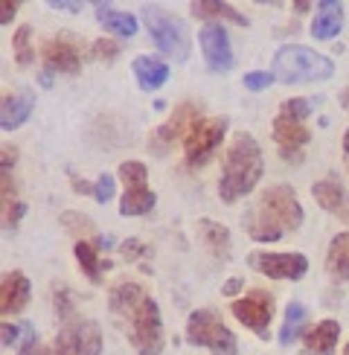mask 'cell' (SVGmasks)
Here are the masks:
<instances>
[{
  "mask_svg": "<svg viewBox=\"0 0 349 355\" xmlns=\"http://www.w3.org/2000/svg\"><path fill=\"white\" fill-rule=\"evenodd\" d=\"M193 15H198V18H222V21H233L239 26H247L244 15H239L227 3H218V0H201V3H193Z\"/></svg>",
  "mask_w": 349,
  "mask_h": 355,
  "instance_id": "26",
  "label": "cell"
},
{
  "mask_svg": "<svg viewBox=\"0 0 349 355\" xmlns=\"http://www.w3.org/2000/svg\"><path fill=\"white\" fill-rule=\"evenodd\" d=\"M145 26H149V35L154 38L160 53L172 55L174 62H186L189 58V33L184 21L172 18V15H166L157 6H145Z\"/></svg>",
  "mask_w": 349,
  "mask_h": 355,
  "instance_id": "6",
  "label": "cell"
},
{
  "mask_svg": "<svg viewBox=\"0 0 349 355\" xmlns=\"http://www.w3.org/2000/svg\"><path fill=\"white\" fill-rule=\"evenodd\" d=\"M251 265L271 279H303L309 271V259L303 254H265V250H256V254H251Z\"/></svg>",
  "mask_w": 349,
  "mask_h": 355,
  "instance_id": "10",
  "label": "cell"
},
{
  "mask_svg": "<svg viewBox=\"0 0 349 355\" xmlns=\"http://www.w3.org/2000/svg\"><path fill=\"white\" fill-rule=\"evenodd\" d=\"M96 250H99L96 242H84V239H79L76 248H73V254H76L82 271H84V277L91 279V283H99V279H102V262L96 257Z\"/></svg>",
  "mask_w": 349,
  "mask_h": 355,
  "instance_id": "24",
  "label": "cell"
},
{
  "mask_svg": "<svg viewBox=\"0 0 349 355\" xmlns=\"http://www.w3.org/2000/svg\"><path fill=\"white\" fill-rule=\"evenodd\" d=\"M334 73V64L326 55H320L300 44H288L274 58V79L283 85H300V82H326Z\"/></svg>",
  "mask_w": 349,
  "mask_h": 355,
  "instance_id": "4",
  "label": "cell"
},
{
  "mask_svg": "<svg viewBox=\"0 0 349 355\" xmlns=\"http://www.w3.org/2000/svg\"><path fill=\"white\" fill-rule=\"evenodd\" d=\"M62 221H64V227H67L70 233H93V221L87 218V216H79V213H64V216H62Z\"/></svg>",
  "mask_w": 349,
  "mask_h": 355,
  "instance_id": "32",
  "label": "cell"
},
{
  "mask_svg": "<svg viewBox=\"0 0 349 355\" xmlns=\"http://www.w3.org/2000/svg\"><path fill=\"white\" fill-rule=\"evenodd\" d=\"M186 338H189V344H195V347H207L213 355H236L239 352L236 335H233L222 323V318L210 312V309H198V312L189 315Z\"/></svg>",
  "mask_w": 349,
  "mask_h": 355,
  "instance_id": "5",
  "label": "cell"
},
{
  "mask_svg": "<svg viewBox=\"0 0 349 355\" xmlns=\"http://www.w3.org/2000/svg\"><path fill=\"white\" fill-rule=\"evenodd\" d=\"M91 53L99 58V62H114V58L120 55V44L111 41V38H96L93 47H91Z\"/></svg>",
  "mask_w": 349,
  "mask_h": 355,
  "instance_id": "29",
  "label": "cell"
},
{
  "mask_svg": "<svg viewBox=\"0 0 349 355\" xmlns=\"http://www.w3.org/2000/svg\"><path fill=\"white\" fill-rule=\"evenodd\" d=\"M227 131V120L224 116H210V120H201L184 140V152H186V164L189 166H201L207 164V157L218 149Z\"/></svg>",
  "mask_w": 349,
  "mask_h": 355,
  "instance_id": "9",
  "label": "cell"
},
{
  "mask_svg": "<svg viewBox=\"0 0 349 355\" xmlns=\"http://www.w3.org/2000/svg\"><path fill=\"white\" fill-rule=\"evenodd\" d=\"M343 355H349V344H346V349H343Z\"/></svg>",
  "mask_w": 349,
  "mask_h": 355,
  "instance_id": "46",
  "label": "cell"
},
{
  "mask_svg": "<svg viewBox=\"0 0 349 355\" xmlns=\"http://www.w3.org/2000/svg\"><path fill=\"white\" fill-rule=\"evenodd\" d=\"M309 137H312V131L300 120H294V116L280 114L274 120V140L280 146L283 160H300V152H303V146L309 143Z\"/></svg>",
  "mask_w": 349,
  "mask_h": 355,
  "instance_id": "14",
  "label": "cell"
},
{
  "mask_svg": "<svg viewBox=\"0 0 349 355\" xmlns=\"http://www.w3.org/2000/svg\"><path fill=\"white\" fill-rule=\"evenodd\" d=\"M120 178L125 181V187L128 184H145V166L143 164H137V160H125V164L120 166Z\"/></svg>",
  "mask_w": 349,
  "mask_h": 355,
  "instance_id": "30",
  "label": "cell"
},
{
  "mask_svg": "<svg viewBox=\"0 0 349 355\" xmlns=\"http://www.w3.org/2000/svg\"><path fill=\"white\" fill-rule=\"evenodd\" d=\"M239 288H242V279H227L224 288H222V294H236Z\"/></svg>",
  "mask_w": 349,
  "mask_h": 355,
  "instance_id": "41",
  "label": "cell"
},
{
  "mask_svg": "<svg viewBox=\"0 0 349 355\" xmlns=\"http://www.w3.org/2000/svg\"><path fill=\"white\" fill-rule=\"evenodd\" d=\"M305 320H309V312H305L303 303H288L285 309V320H283V329H280V344H291L294 338H300Z\"/></svg>",
  "mask_w": 349,
  "mask_h": 355,
  "instance_id": "25",
  "label": "cell"
},
{
  "mask_svg": "<svg viewBox=\"0 0 349 355\" xmlns=\"http://www.w3.org/2000/svg\"><path fill=\"white\" fill-rule=\"evenodd\" d=\"M24 210L26 207L18 201V204H12V207H3V227H15L21 221V216H24Z\"/></svg>",
  "mask_w": 349,
  "mask_h": 355,
  "instance_id": "37",
  "label": "cell"
},
{
  "mask_svg": "<svg viewBox=\"0 0 349 355\" xmlns=\"http://www.w3.org/2000/svg\"><path fill=\"white\" fill-rule=\"evenodd\" d=\"M55 312H58V318H62V320L76 318V312H73L70 291H67V288H55Z\"/></svg>",
  "mask_w": 349,
  "mask_h": 355,
  "instance_id": "34",
  "label": "cell"
},
{
  "mask_svg": "<svg viewBox=\"0 0 349 355\" xmlns=\"http://www.w3.org/2000/svg\"><path fill=\"white\" fill-rule=\"evenodd\" d=\"M134 76L140 82L143 91H157L163 87L166 79H169V67L160 62V58H152V55H137L134 58Z\"/></svg>",
  "mask_w": 349,
  "mask_h": 355,
  "instance_id": "20",
  "label": "cell"
},
{
  "mask_svg": "<svg viewBox=\"0 0 349 355\" xmlns=\"http://www.w3.org/2000/svg\"><path fill=\"white\" fill-rule=\"evenodd\" d=\"M201 233H204V242H207V248L213 250L215 257H222V259L230 257V233L222 225H215V221L204 218L201 221Z\"/></svg>",
  "mask_w": 349,
  "mask_h": 355,
  "instance_id": "27",
  "label": "cell"
},
{
  "mask_svg": "<svg viewBox=\"0 0 349 355\" xmlns=\"http://www.w3.org/2000/svg\"><path fill=\"white\" fill-rule=\"evenodd\" d=\"M33 29L29 26H18V33H15V38H12V44H15V62L18 64H29L33 62Z\"/></svg>",
  "mask_w": 349,
  "mask_h": 355,
  "instance_id": "28",
  "label": "cell"
},
{
  "mask_svg": "<svg viewBox=\"0 0 349 355\" xmlns=\"http://www.w3.org/2000/svg\"><path fill=\"white\" fill-rule=\"evenodd\" d=\"M343 155H346V160H349V128H346V135H343Z\"/></svg>",
  "mask_w": 349,
  "mask_h": 355,
  "instance_id": "45",
  "label": "cell"
},
{
  "mask_svg": "<svg viewBox=\"0 0 349 355\" xmlns=\"http://www.w3.org/2000/svg\"><path fill=\"white\" fill-rule=\"evenodd\" d=\"M111 315L120 323V329L128 335L131 347L140 355H157L163 349V323L160 309L149 297V291L137 283H116L111 288Z\"/></svg>",
  "mask_w": 349,
  "mask_h": 355,
  "instance_id": "1",
  "label": "cell"
},
{
  "mask_svg": "<svg viewBox=\"0 0 349 355\" xmlns=\"http://www.w3.org/2000/svg\"><path fill=\"white\" fill-rule=\"evenodd\" d=\"M338 338H341V323L338 320H323V323H317L314 329L305 332L303 352L305 355H332L334 347H338Z\"/></svg>",
  "mask_w": 349,
  "mask_h": 355,
  "instance_id": "16",
  "label": "cell"
},
{
  "mask_svg": "<svg viewBox=\"0 0 349 355\" xmlns=\"http://www.w3.org/2000/svg\"><path fill=\"white\" fill-rule=\"evenodd\" d=\"M33 114V94L24 91V94H12L3 99V108H0V128L12 131L29 120Z\"/></svg>",
  "mask_w": 349,
  "mask_h": 355,
  "instance_id": "19",
  "label": "cell"
},
{
  "mask_svg": "<svg viewBox=\"0 0 349 355\" xmlns=\"http://www.w3.org/2000/svg\"><path fill=\"white\" fill-rule=\"evenodd\" d=\"M99 352H102V332L93 320L84 318L64 320L53 347L44 349V355H99Z\"/></svg>",
  "mask_w": 349,
  "mask_h": 355,
  "instance_id": "7",
  "label": "cell"
},
{
  "mask_svg": "<svg viewBox=\"0 0 349 355\" xmlns=\"http://www.w3.org/2000/svg\"><path fill=\"white\" fill-rule=\"evenodd\" d=\"M15 164V149H9V146H3V172H9V166Z\"/></svg>",
  "mask_w": 349,
  "mask_h": 355,
  "instance_id": "42",
  "label": "cell"
},
{
  "mask_svg": "<svg viewBox=\"0 0 349 355\" xmlns=\"http://www.w3.org/2000/svg\"><path fill=\"white\" fill-rule=\"evenodd\" d=\"M280 114H285V116H294V120H305V116L312 114V102L309 99H288V102H283V111Z\"/></svg>",
  "mask_w": 349,
  "mask_h": 355,
  "instance_id": "31",
  "label": "cell"
},
{
  "mask_svg": "<svg viewBox=\"0 0 349 355\" xmlns=\"http://www.w3.org/2000/svg\"><path fill=\"white\" fill-rule=\"evenodd\" d=\"M53 9H62V12H79L82 3H70V0H50Z\"/></svg>",
  "mask_w": 349,
  "mask_h": 355,
  "instance_id": "40",
  "label": "cell"
},
{
  "mask_svg": "<svg viewBox=\"0 0 349 355\" xmlns=\"http://www.w3.org/2000/svg\"><path fill=\"white\" fill-rule=\"evenodd\" d=\"M198 123H201V111H198V105H193V102H184V105L174 108V114L154 131L152 146L163 152L166 146H172L174 140H181V137L186 140V135H189V131H193Z\"/></svg>",
  "mask_w": 349,
  "mask_h": 355,
  "instance_id": "12",
  "label": "cell"
},
{
  "mask_svg": "<svg viewBox=\"0 0 349 355\" xmlns=\"http://www.w3.org/2000/svg\"><path fill=\"white\" fill-rule=\"evenodd\" d=\"M274 85V73H265V70H256V73H247L244 76V87L247 91H262V87Z\"/></svg>",
  "mask_w": 349,
  "mask_h": 355,
  "instance_id": "35",
  "label": "cell"
},
{
  "mask_svg": "<svg viewBox=\"0 0 349 355\" xmlns=\"http://www.w3.org/2000/svg\"><path fill=\"white\" fill-rule=\"evenodd\" d=\"M312 196L317 198V204L323 207V210L338 213L341 218L349 221V198H346L343 187L334 181V178H323V181H317V184L312 187Z\"/></svg>",
  "mask_w": 349,
  "mask_h": 355,
  "instance_id": "17",
  "label": "cell"
},
{
  "mask_svg": "<svg viewBox=\"0 0 349 355\" xmlns=\"http://www.w3.org/2000/svg\"><path fill=\"white\" fill-rule=\"evenodd\" d=\"M0 335H3V347L18 344V329H15L12 323H3V329H0Z\"/></svg>",
  "mask_w": 349,
  "mask_h": 355,
  "instance_id": "39",
  "label": "cell"
},
{
  "mask_svg": "<svg viewBox=\"0 0 349 355\" xmlns=\"http://www.w3.org/2000/svg\"><path fill=\"white\" fill-rule=\"evenodd\" d=\"M343 26V6L334 0H320L317 3V18L312 24V35L320 41H329L341 33Z\"/></svg>",
  "mask_w": 349,
  "mask_h": 355,
  "instance_id": "18",
  "label": "cell"
},
{
  "mask_svg": "<svg viewBox=\"0 0 349 355\" xmlns=\"http://www.w3.org/2000/svg\"><path fill=\"white\" fill-rule=\"evenodd\" d=\"M230 312L239 318V323H244L251 332H256L262 341L271 338V318H274V294L268 291H251L247 297L242 300H233L230 303Z\"/></svg>",
  "mask_w": 349,
  "mask_h": 355,
  "instance_id": "8",
  "label": "cell"
},
{
  "mask_svg": "<svg viewBox=\"0 0 349 355\" xmlns=\"http://www.w3.org/2000/svg\"><path fill=\"white\" fill-rule=\"evenodd\" d=\"M123 257L125 259H137V257H143V254H149V248H145L140 239H128V242H123Z\"/></svg>",
  "mask_w": 349,
  "mask_h": 355,
  "instance_id": "36",
  "label": "cell"
},
{
  "mask_svg": "<svg viewBox=\"0 0 349 355\" xmlns=\"http://www.w3.org/2000/svg\"><path fill=\"white\" fill-rule=\"evenodd\" d=\"M15 12H18V3H15V0H3V3H0V24H9Z\"/></svg>",
  "mask_w": 349,
  "mask_h": 355,
  "instance_id": "38",
  "label": "cell"
},
{
  "mask_svg": "<svg viewBox=\"0 0 349 355\" xmlns=\"http://www.w3.org/2000/svg\"><path fill=\"white\" fill-rule=\"evenodd\" d=\"M114 192H116L114 178H111V175H99V178H96V184H93V198L105 204V201L114 198Z\"/></svg>",
  "mask_w": 349,
  "mask_h": 355,
  "instance_id": "33",
  "label": "cell"
},
{
  "mask_svg": "<svg viewBox=\"0 0 349 355\" xmlns=\"http://www.w3.org/2000/svg\"><path fill=\"white\" fill-rule=\"evenodd\" d=\"M154 207V192L145 184H128L125 196L120 201V213L123 216H145Z\"/></svg>",
  "mask_w": 349,
  "mask_h": 355,
  "instance_id": "23",
  "label": "cell"
},
{
  "mask_svg": "<svg viewBox=\"0 0 349 355\" xmlns=\"http://www.w3.org/2000/svg\"><path fill=\"white\" fill-rule=\"evenodd\" d=\"M303 225V207L291 187H271L259 196L256 207L247 216V233L256 242H276L285 233Z\"/></svg>",
  "mask_w": 349,
  "mask_h": 355,
  "instance_id": "2",
  "label": "cell"
},
{
  "mask_svg": "<svg viewBox=\"0 0 349 355\" xmlns=\"http://www.w3.org/2000/svg\"><path fill=\"white\" fill-rule=\"evenodd\" d=\"M73 189H76V192H93V187L87 181H79V178H73Z\"/></svg>",
  "mask_w": 349,
  "mask_h": 355,
  "instance_id": "43",
  "label": "cell"
},
{
  "mask_svg": "<svg viewBox=\"0 0 349 355\" xmlns=\"http://www.w3.org/2000/svg\"><path fill=\"white\" fill-rule=\"evenodd\" d=\"M198 41H201V50H204V58H207L210 70H215V73L233 70V47H230V38L222 24H207L198 33Z\"/></svg>",
  "mask_w": 349,
  "mask_h": 355,
  "instance_id": "13",
  "label": "cell"
},
{
  "mask_svg": "<svg viewBox=\"0 0 349 355\" xmlns=\"http://www.w3.org/2000/svg\"><path fill=\"white\" fill-rule=\"evenodd\" d=\"M44 64H47L50 73H70V76H76V73L82 70V50L73 35H58L53 41L44 44Z\"/></svg>",
  "mask_w": 349,
  "mask_h": 355,
  "instance_id": "11",
  "label": "cell"
},
{
  "mask_svg": "<svg viewBox=\"0 0 349 355\" xmlns=\"http://www.w3.org/2000/svg\"><path fill=\"white\" fill-rule=\"evenodd\" d=\"M341 105H343V108H346V111H349V87H346V91H343V94H341Z\"/></svg>",
  "mask_w": 349,
  "mask_h": 355,
  "instance_id": "44",
  "label": "cell"
},
{
  "mask_svg": "<svg viewBox=\"0 0 349 355\" xmlns=\"http://www.w3.org/2000/svg\"><path fill=\"white\" fill-rule=\"evenodd\" d=\"M326 271L338 283H349V233H338L332 239L326 254Z\"/></svg>",
  "mask_w": 349,
  "mask_h": 355,
  "instance_id": "21",
  "label": "cell"
},
{
  "mask_svg": "<svg viewBox=\"0 0 349 355\" xmlns=\"http://www.w3.org/2000/svg\"><path fill=\"white\" fill-rule=\"evenodd\" d=\"M96 21L99 26H105V33H114V35H120V38H131L137 33V18L134 15H128V12H114L108 9L105 3H96Z\"/></svg>",
  "mask_w": 349,
  "mask_h": 355,
  "instance_id": "22",
  "label": "cell"
},
{
  "mask_svg": "<svg viewBox=\"0 0 349 355\" xmlns=\"http://www.w3.org/2000/svg\"><path fill=\"white\" fill-rule=\"evenodd\" d=\"M262 178V149L251 135H236L224 155V169H222V184H218V196L222 201L233 204L236 198L247 196Z\"/></svg>",
  "mask_w": 349,
  "mask_h": 355,
  "instance_id": "3",
  "label": "cell"
},
{
  "mask_svg": "<svg viewBox=\"0 0 349 355\" xmlns=\"http://www.w3.org/2000/svg\"><path fill=\"white\" fill-rule=\"evenodd\" d=\"M29 303V279L21 271H9L3 277V288H0V312L3 318L18 315Z\"/></svg>",
  "mask_w": 349,
  "mask_h": 355,
  "instance_id": "15",
  "label": "cell"
}]
</instances>
